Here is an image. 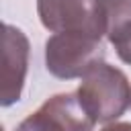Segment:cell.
<instances>
[{
  "mask_svg": "<svg viewBox=\"0 0 131 131\" xmlns=\"http://www.w3.org/2000/svg\"><path fill=\"white\" fill-rule=\"evenodd\" d=\"M106 37L121 61L131 66V0H104Z\"/></svg>",
  "mask_w": 131,
  "mask_h": 131,
  "instance_id": "8992f818",
  "label": "cell"
},
{
  "mask_svg": "<svg viewBox=\"0 0 131 131\" xmlns=\"http://www.w3.org/2000/svg\"><path fill=\"white\" fill-rule=\"evenodd\" d=\"M100 131H131V123H108Z\"/></svg>",
  "mask_w": 131,
  "mask_h": 131,
  "instance_id": "52a82bcc",
  "label": "cell"
},
{
  "mask_svg": "<svg viewBox=\"0 0 131 131\" xmlns=\"http://www.w3.org/2000/svg\"><path fill=\"white\" fill-rule=\"evenodd\" d=\"M4 68H2V106H10L20 100L27 70H29V39L27 35L12 27L4 25Z\"/></svg>",
  "mask_w": 131,
  "mask_h": 131,
  "instance_id": "5b68a950",
  "label": "cell"
},
{
  "mask_svg": "<svg viewBox=\"0 0 131 131\" xmlns=\"http://www.w3.org/2000/svg\"><path fill=\"white\" fill-rule=\"evenodd\" d=\"M82 106L96 123H115L131 104V86L127 76L106 61L90 68L76 90Z\"/></svg>",
  "mask_w": 131,
  "mask_h": 131,
  "instance_id": "6da1fadb",
  "label": "cell"
},
{
  "mask_svg": "<svg viewBox=\"0 0 131 131\" xmlns=\"http://www.w3.org/2000/svg\"><path fill=\"white\" fill-rule=\"evenodd\" d=\"M94 125L96 121L86 113L78 94L63 92L47 98L14 131H92Z\"/></svg>",
  "mask_w": 131,
  "mask_h": 131,
  "instance_id": "277c9868",
  "label": "cell"
},
{
  "mask_svg": "<svg viewBox=\"0 0 131 131\" xmlns=\"http://www.w3.org/2000/svg\"><path fill=\"white\" fill-rule=\"evenodd\" d=\"M100 61H104V49L96 37L84 33H53L45 41V66L59 80L82 78Z\"/></svg>",
  "mask_w": 131,
  "mask_h": 131,
  "instance_id": "7a4b0ae2",
  "label": "cell"
},
{
  "mask_svg": "<svg viewBox=\"0 0 131 131\" xmlns=\"http://www.w3.org/2000/svg\"><path fill=\"white\" fill-rule=\"evenodd\" d=\"M37 12L53 33H84L96 39L106 35L104 0H37Z\"/></svg>",
  "mask_w": 131,
  "mask_h": 131,
  "instance_id": "3957f363",
  "label": "cell"
}]
</instances>
